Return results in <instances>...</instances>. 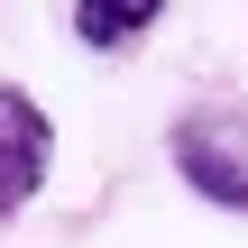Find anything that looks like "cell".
<instances>
[{
	"label": "cell",
	"instance_id": "cell-1",
	"mask_svg": "<svg viewBox=\"0 0 248 248\" xmlns=\"http://www.w3.org/2000/svg\"><path fill=\"white\" fill-rule=\"evenodd\" d=\"M166 156H175V175H184L212 212H248V101L184 110V120L166 129Z\"/></svg>",
	"mask_w": 248,
	"mask_h": 248
},
{
	"label": "cell",
	"instance_id": "cell-2",
	"mask_svg": "<svg viewBox=\"0 0 248 248\" xmlns=\"http://www.w3.org/2000/svg\"><path fill=\"white\" fill-rule=\"evenodd\" d=\"M46 166H55V120L37 110L28 83H0V221H18L37 202Z\"/></svg>",
	"mask_w": 248,
	"mask_h": 248
},
{
	"label": "cell",
	"instance_id": "cell-3",
	"mask_svg": "<svg viewBox=\"0 0 248 248\" xmlns=\"http://www.w3.org/2000/svg\"><path fill=\"white\" fill-rule=\"evenodd\" d=\"M156 18H166V0H74V37L92 55H129Z\"/></svg>",
	"mask_w": 248,
	"mask_h": 248
}]
</instances>
